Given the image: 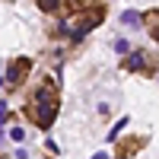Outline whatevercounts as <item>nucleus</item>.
<instances>
[{
  "label": "nucleus",
  "mask_w": 159,
  "mask_h": 159,
  "mask_svg": "<svg viewBox=\"0 0 159 159\" xmlns=\"http://www.w3.org/2000/svg\"><path fill=\"white\" fill-rule=\"evenodd\" d=\"M29 115L42 130H48L54 124V118H57V92H54L51 83H42V89L35 92V99L29 102Z\"/></svg>",
  "instance_id": "1"
},
{
  "label": "nucleus",
  "mask_w": 159,
  "mask_h": 159,
  "mask_svg": "<svg viewBox=\"0 0 159 159\" xmlns=\"http://www.w3.org/2000/svg\"><path fill=\"white\" fill-rule=\"evenodd\" d=\"M102 22V10L99 7H92V10H83L80 13V19H76V29H73V42H83V35L89 32V29H96V25Z\"/></svg>",
  "instance_id": "2"
},
{
  "label": "nucleus",
  "mask_w": 159,
  "mask_h": 159,
  "mask_svg": "<svg viewBox=\"0 0 159 159\" xmlns=\"http://www.w3.org/2000/svg\"><path fill=\"white\" fill-rule=\"evenodd\" d=\"M29 70H32L29 57H19V61H13V64H10V70H7V80H3V83H7L10 89H16V86L22 83V80H25V73H29Z\"/></svg>",
  "instance_id": "3"
},
{
  "label": "nucleus",
  "mask_w": 159,
  "mask_h": 159,
  "mask_svg": "<svg viewBox=\"0 0 159 159\" xmlns=\"http://www.w3.org/2000/svg\"><path fill=\"white\" fill-rule=\"evenodd\" d=\"M124 67L127 70H150V57H147V51H130L127 54V61H124Z\"/></svg>",
  "instance_id": "4"
},
{
  "label": "nucleus",
  "mask_w": 159,
  "mask_h": 159,
  "mask_svg": "<svg viewBox=\"0 0 159 159\" xmlns=\"http://www.w3.org/2000/svg\"><path fill=\"white\" fill-rule=\"evenodd\" d=\"M143 25H147V32L159 42V10H150L147 16H143Z\"/></svg>",
  "instance_id": "5"
},
{
  "label": "nucleus",
  "mask_w": 159,
  "mask_h": 159,
  "mask_svg": "<svg viewBox=\"0 0 159 159\" xmlns=\"http://www.w3.org/2000/svg\"><path fill=\"white\" fill-rule=\"evenodd\" d=\"M121 22H124V25H134V29H137V25L143 22V16H140L137 10H124V13H121Z\"/></svg>",
  "instance_id": "6"
},
{
  "label": "nucleus",
  "mask_w": 159,
  "mask_h": 159,
  "mask_svg": "<svg viewBox=\"0 0 159 159\" xmlns=\"http://www.w3.org/2000/svg\"><path fill=\"white\" fill-rule=\"evenodd\" d=\"M137 147H140V140H124V147H121V150H118V156H121V159H124V156H130V153H134Z\"/></svg>",
  "instance_id": "7"
},
{
  "label": "nucleus",
  "mask_w": 159,
  "mask_h": 159,
  "mask_svg": "<svg viewBox=\"0 0 159 159\" xmlns=\"http://www.w3.org/2000/svg\"><path fill=\"white\" fill-rule=\"evenodd\" d=\"M115 51H118V54H130V42H127V38H118V42H115Z\"/></svg>",
  "instance_id": "8"
},
{
  "label": "nucleus",
  "mask_w": 159,
  "mask_h": 159,
  "mask_svg": "<svg viewBox=\"0 0 159 159\" xmlns=\"http://www.w3.org/2000/svg\"><path fill=\"white\" fill-rule=\"evenodd\" d=\"M57 3H61V0H38V7H42L45 13H54V10H57Z\"/></svg>",
  "instance_id": "9"
},
{
  "label": "nucleus",
  "mask_w": 159,
  "mask_h": 159,
  "mask_svg": "<svg viewBox=\"0 0 159 159\" xmlns=\"http://www.w3.org/2000/svg\"><path fill=\"white\" fill-rule=\"evenodd\" d=\"M10 140H16V143L25 140V130H22V127H10Z\"/></svg>",
  "instance_id": "10"
},
{
  "label": "nucleus",
  "mask_w": 159,
  "mask_h": 159,
  "mask_svg": "<svg viewBox=\"0 0 159 159\" xmlns=\"http://www.w3.org/2000/svg\"><path fill=\"white\" fill-rule=\"evenodd\" d=\"M124 124H127V118H121V121H118V124H115V130H111V134H108V140H115L118 134H121V127H124Z\"/></svg>",
  "instance_id": "11"
},
{
  "label": "nucleus",
  "mask_w": 159,
  "mask_h": 159,
  "mask_svg": "<svg viewBox=\"0 0 159 159\" xmlns=\"http://www.w3.org/2000/svg\"><path fill=\"white\" fill-rule=\"evenodd\" d=\"M89 3V0H73V7H86Z\"/></svg>",
  "instance_id": "12"
},
{
  "label": "nucleus",
  "mask_w": 159,
  "mask_h": 159,
  "mask_svg": "<svg viewBox=\"0 0 159 159\" xmlns=\"http://www.w3.org/2000/svg\"><path fill=\"white\" fill-rule=\"evenodd\" d=\"M92 159H108V153H96V156H92Z\"/></svg>",
  "instance_id": "13"
},
{
  "label": "nucleus",
  "mask_w": 159,
  "mask_h": 159,
  "mask_svg": "<svg viewBox=\"0 0 159 159\" xmlns=\"http://www.w3.org/2000/svg\"><path fill=\"white\" fill-rule=\"evenodd\" d=\"M0 86H3V76H0Z\"/></svg>",
  "instance_id": "14"
},
{
  "label": "nucleus",
  "mask_w": 159,
  "mask_h": 159,
  "mask_svg": "<svg viewBox=\"0 0 159 159\" xmlns=\"http://www.w3.org/2000/svg\"><path fill=\"white\" fill-rule=\"evenodd\" d=\"M0 137H3V127H0Z\"/></svg>",
  "instance_id": "15"
}]
</instances>
